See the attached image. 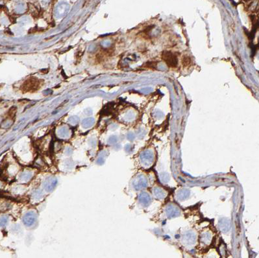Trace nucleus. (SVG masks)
<instances>
[{"mask_svg":"<svg viewBox=\"0 0 259 258\" xmlns=\"http://www.w3.org/2000/svg\"><path fill=\"white\" fill-rule=\"evenodd\" d=\"M37 216L36 213L34 211H30L27 212L23 217V222L27 227H31L36 221Z\"/></svg>","mask_w":259,"mask_h":258,"instance_id":"39448f33","label":"nucleus"},{"mask_svg":"<svg viewBox=\"0 0 259 258\" xmlns=\"http://www.w3.org/2000/svg\"><path fill=\"white\" fill-rule=\"evenodd\" d=\"M183 240L188 244H192L196 240V235L192 232H188L184 235Z\"/></svg>","mask_w":259,"mask_h":258,"instance_id":"1a4fd4ad","label":"nucleus"},{"mask_svg":"<svg viewBox=\"0 0 259 258\" xmlns=\"http://www.w3.org/2000/svg\"><path fill=\"white\" fill-rule=\"evenodd\" d=\"M162 59L170 68H175L178 64L177 56L171 51H163L162 53Z\"/></svg>","mask_w":259,"mask_h":258,"instance_id":"f03ea898","label":"nucleus"},{"mask_svg":"<svg viewBox=\"0 0 259 258\" xmlns=\"http://www.w3.org/2000/svg\"><path fill=\"white\" fill-rule=\"evenodd\" d=\"M211 239H212V235H211L209 232H204L201 235V240H202L204 243H209L211 241Z\"/></svg>","mask_w":259,"mask_h":258,"instance_id":"9b49d317","label":"nucleus"},{"mask_svg":"<svg viewBox=\"0 0 259 258\" xmlns=\"http://www.w3.org/2000/svg\"><path fill=\"white\" fill-rule=\"evenodd\" d=\"M138 200H139V202L142 205L147 206L148 204H149L150 202H151V197H150V195L148 193L142 192L140 194V195L138 197Z\"/></svg>","mask_w":259,"mask_h":258,"instance_id":"6e6552de","label":"nucleus"},{"mask_svg":"<svg viewBox=\"0 0 259 258\" xmlns=\"http://www.w3.org/2000/svg\"><path fill=\"white\" fill-rule=\"evenodd\" d=\"M8 222V217L5 216H3L0 217V227H4Z\"/></svg>","mask_w":259,"mask_h":258,"instance_id":"2eb2a0df","label":"nucleus"},{"mask_svg":"<svg viewBox=\"0 0 259 258\" xmlns=\"http://www.w3.org/2000/svg\"><path fill=\"white\" fill-rule=\"evenodd\" d=\"M9 206H10V204L7 201H5V200L4 201V200H3V201L0 202V209L3 210V211H4V210L8 209Z\"/></svg>","mask_w":259,"mask_h":258,"instance_id":"4468645a","label":"nucleus"},{"mask_svg":"<svg viewBox=\"0 0 259 258\" xmlns=\"http://www.w3.org/2000/svg\"><path fill=\"white\" fill-rule=\"evenodd\" d=\"M220 227L221 228V230L223 232H225L229 230V222H227L226 221H223L220 224Z\"/></svg>","mask_w":259,"mask_h":258,"instance_id":"ddd939ff","label":"nucleus"},{"mask_svg":"<svg viewBox=\"0 0 259 258\" xmlns=\"http://www.w3.org/2000/svg\"><path fill=\"white\" fill-rule=\"evenodd\" d=\"M32 177H33V173L30 171H24L23 173H22L20 175V178L19 179L22 182H27L29 181Z\"/></svg>","mask_w":259,"mask_h":258,"instance_id":"9d476101","label":"nucleus"},{"mask_svg":"<svg viewBox=\"0 0 259 258\" xmlns=\"http://www.w3.org/2000/svg\"><path fill=\"white\" fill-rule=\"evenodd\" d=\"M153 194H154V196L155 197L156 199H159V200H162L165 199L166 197L168 195V193L166 191L162 188L161 187L159 186H156L153 188Z\"/></svg>","mask_w":259,"mask_h":258,"instance_id":"0eeeda50","label":"nucleus"},{"mask_svg":"<svg viewBox=\"0 0 259 258\" xmlns=\"http://www.w3.org/2000/svg\"><path fill=\"white\" fill-rule=\"evenodd\" d=\"M17 107L12 106V108H11L10 110H9V112L7 113V115H8L9 118H10V119H13L14 117H15L16 113H17Z\"/></svg>","mask_w":259,"mask_h":258,"instance_id":"f8f14e48","label":"nucleus"},{"mask_svg":"<svg viewBox=\"0 0 259 258\" xmlns=\"http://www.w3.org/2000/svg\"><path fill=\"white\" fill-rule=\"evenodd\" d=\"M165 213L168 217L171 218L179 215L180 210L179 209L178 207L175 206V205L169 204L166 207V209L165 210Z\"/></svg>","mask_w":259,"mask_h":258,"instance_id":"423d86ee","label":"nucleus"},{"mask_svg":"<svg viewBox=\"0 0 259 258\" xmlns=\"http://www.w3.org/2000/svg\"><path fill=\"white\" fill-rule=\"evenodd\" d=\"M148 183L146 177L143 174H140L133 180V186L135 189L140 190L148 186Z\"/></svg>","mask_w":259,"mask_h":258,"instance_id":"7ed1b4c3","label":"nucleus"},{"mask_svg":"<svg viewBox=\"0 0 259 258\" xmlns=\"http://www.w3.org/2000/svg\"><path fill=\"white\" fill-rule=\"evenodd\" d=\"M40 80L37 78L31 77L25 81L22 86V90L24 92H31L38 90L41 86Z\"/></svg>","mask_w":259,"mask_h":258,"instance_id":"f257e3e1","label":"nucleus"},{"mask_svg":"<svg viewBox=\"0 0 259 258\" xmlns=\"http://www.w3.org/2000/svg\"><path fill=\"white\" fill-rule=\"evenodd\" d=\"M191 62V59L189 56H184L183 59H182V64H183L184 66H188Z\"/></svg>","mask_w":259,"mask_h":258,"instance_id":"dca6fc26","label":"nucleus"},{"mask_svg":"<svg viewBox=\"0 0 259 258\" xmlns=\"http://www.w3.org/2000/svg\"><path fill=\"white\" fill-rule=\"evenodd\" d=\"M57 184V179L55 177H47L44 181L43 187L47 192H51L55 188Z\"/></svg>","mask_w":259,"mask_h":258,"instance_id":"20e7f679","label":"nucleus"}]
</instances>
